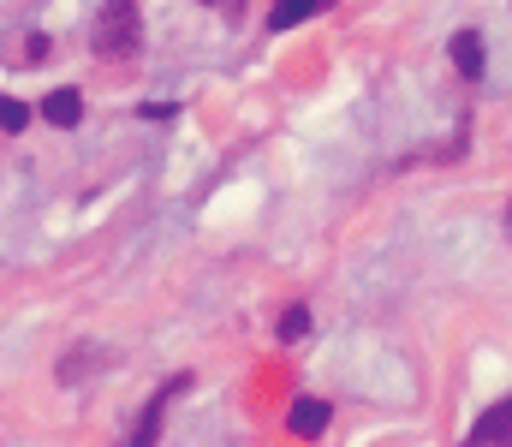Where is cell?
<instances>
[{
	"instance_id": "7a4b0ae2",
	"label": "cell",
	"mask_w": 512,
	"mask_h": 447,
	"mask_svg": "<svg viewBox=\"0 0 512 447\" xmlns=\"http://www.w3.org/2000/svg\"><path fill=\"white\" fill-rule=\"evenodd\" d=\"M465 447H512V394H507V400H495V406L471 424Z\"/></svg>"
},
{
	"instance_id": "ba28073f",
	"label": "cell",
	"mask_w": 512,
	"mask_h": 447,
	"mask_svg": "<svg viewBox=\"0 0 512 447\" xmlns=\"http://www.w3.org/2000/svg\"><path fill=\"white\" fill-rule=\"evenodd\" d=\"M274 334H280L286 346H292V340H304V334H310V310H304V304H292V310L280 316V328H274Z\"/></svg>"
},
{
	"instance_id": "5b68a950",
	"label": "cell",
	"mask_w": 512,
	"mask_h": 447,
	"mask_svg": "<svg viewBox=\"0 0 512 447\" xmlns=\"http://www.w3.org/2000/svg\"><path fill=\"white\" fill-rule=\"evenodd\" d=\"M453 66H459V78H471V84L483 78V36H477V30H459V36H453Z\"/></svg>"
},
{
	"instance_id": "9c48e42d",
	"label": "cell",
	"mask_w": 512,
	"mask_h": 447,
	"mask_svg": "<svg viewBox=\"0 0 512 447\" xmlns=\"http://www.w3.org/2000/svg\"><path fill=\"white\" fill-rule=\"evenodd\" d=\"M30 126V108L18 96H0V132H24Z\"/></svg>"
},
{
	"instance_id": "8fae6325",
	"label": "cell",
	"mask_w": 512,
	"mask_h": 447,
	"mask_svg": "<svg viewBox=\"0 0 512 447\" xmlns=\"http://www.w3.org/2000/svg\"><path fill=\"white\" fill-rule=\"evenodd\" d=\"M507 233H512V203H507Z\"/></svg>"
},
{
	"instance_id": "8992f818",
	"label": "cell",
	"mask_w": 512,
	"mask_h": 447,
	"mask_svg": "<svg viewBox=\"0 0 512 447\" xmlns=\"http://www.w3.org/2000/svg\"><path fill=\"white\" fill-rule=\"evenodd\" d=\"M161 418H167V394H155V400L143 406V418H137V430H131L126 447H155V436H161Z\"/></svg>"
},
{
	"instance_id": "52a82bcc",
	"label": "cell",
	"mask_w": 512,
	"mask_h": 447,
	"mask_svg": "<svg viewBox=\"0 0 512 447\" xmlns=\"http://www.w3.org/2000/svg\"><path fill=\"white\" fill-rule=\"evenodd\" d=\"M286 424H292V436H322V430H328V406H322V400H298Z\"/></svg>"
},
{
	"instance_id": "6da1fadb",
	"label": "cell",
	"mask_w": 512,
	"mask_h": 447,
	"mask_svg": "<svg viewBox=\"0 0 512 447\" xmlns=\"http://www.w3.org/2000/svg\"><path fill=\"white\" fill-rule=\"evenodd\" d=\"M143 42V18H137V0H108L102 18H96V54L102 60H126Z\"/></svg>"
},
{
	"instance_id": "3957f363",
	"label": "cell",
	"mask_w": 512,
	"mask_h": 447,
	"mask_svg": "<svg viewBox=\"0 0 512 447\" xmlns=\"http://www.w3.org/2000/svg\"><path fill=\"white\" fill-rule=\"evenodd\" d=\"M42 120L60 126V132L78 126V120H84V96H78V90H48V96H42Z\"/></svg>"
},
{
	"instance_id": "277c9868",
	"label": "cell",
	"mask_w": 512,
	"mask_h": 447,
	"mask_svg": "<svg viewBox=\"0 0 512 447\" xmlns=\"http://www.w3.org/2000/svg\"><path fill=\"white\" fill-rule=\"evenodd\" d=\"M334 0H274V12H268V30H298L304 18H316V12H328Z\"/></svg>"
},
{
	"instance_id": "30bf717a",
	"label": "cell",
	"mask_w": 512,
	"mask_h": 447,
	"mask_svg": "<svg viewBox=\"0 0 512 447\" xmlns=\"http://www.w3.org/2000/svg\"><path fill=\"white\" fill-rule=\"evenodd\" d=\"M203 6H227V12H239V6H245V0H203Z\"/></svg>"
}]
</instances>
